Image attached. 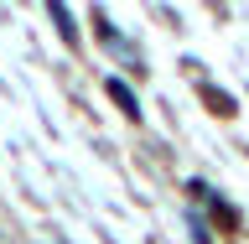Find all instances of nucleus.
I'll list each match as a JSON object with an SVG mask.
<instances>
[{
  "label": "nucleus",
  "mask_w": 249,
  "mask_h": 244,
  "mask_svg": "<svg viewBox=\"0 0 249 244\" xmlns=\"http://www.w3.org/2000/svg\"><path fill=\"white\" fill-rule=\"evenodd\" d=\"M104 89H109V99H114V104H120L124 114H130V120H140V99H135V94H130V89H124L120 78H109Z\"/></svg>",
  "instance_id": "obj_1"
},
{
  "label": "nucleus",
  "mask_w": 249,
  "mask_h": 244,
  "mask_svg": "<svg viewBox=\"0 0 249 244\" xmlns=\"http://www.w3.org/2000/svg\"><path fill=\"white\" fill-rule=\"evenodd\" d=\"M47 11H52V21H57L62 42L73 47V42H78V26H73V16H68V5H62V0H47Z\"/></svg>",
  "instance_id": "obj_2"
},
{
  "label": "nucleus",
  "mask_w": 249,
  "mask_h": 244,
  "mask_svg": "<svg viewBox=\"0 0 249 244\" xmlns=\"http://www.w3.org/2000/svg\"><path fill=\"white\" fill-rule=\"evenodd\" d=\"M187 229H192V244H213V229L202 213H187Z\"/></svg>",
  "instance_id": "obj_3"
},
{
  "label": "nucleus",
  "mask_w": 249,
  "mask_h": 244,
  "mask_svg": "<svg viewBox=\"0 0 249 244\" xmlns=\"http://www.w3.org/2000/svg\"><path fill=\"white\" fill-rule=\"evenodd\" d=\"M208 104H213L218 114H233V99H229V94H213V89H208Z\"/></svg>",
  "instance_id": "obj_4"
}]
</instances>
